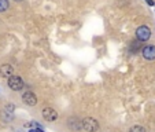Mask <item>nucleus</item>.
<instances>
[{
  "label": "nucleus",
  "mask_w": 155,
  "mask_h": 132,
  "mask_svg": "<svg viewBox=\"0 0 155 132\" xmlns=\"http://www.w3.org/2000/svg\"><path fill=\"white\" fill-rule=\"evenodd\" d=\"M82 128L88 132H96L99 129V123L92 117H87L82 120Z\"/></svg>",
  "instance_id": "nucleus-1"
},
{
  "label": "nucleus",
  "mask_w": 155,
  "mask_h": 132,
  "mask_svg": "<svg viewBox=\"0 0 155 132\" xmlns=\"http://www.w3.org/2000/svg\"><path fill=\"white\" fill-rule=\"evenodd\" d=\"M8 87L11 88L12 91H21L24 88V81L18 76H11L8 77Z\"/></svg>",
  "instance_id": "nucleus-2"
},
{
  "label": "nucleus",
  "mask_w": 155,
  "mask_h": 132,
  "mask_svg": "<svg viewBox=\"0 0 155 132\" xmlns=\"http://www.w3.org/2000/svg\"><path fill=\"white\" fill-rule=\"evenodd\" d=\"M136 37L141 41H147L150 37H151V30H150V28L146 26V25L139 26L137 30H136Z\"/></svg>",
  "instance_id": "nucleus-3"
},
{
  "label": "nucleus",
  "mask_w": 155,
  "mask_h": 132,
  "mask_svg": "<svg viewBox=\"0 0 155 132\" xmlns=\"http://www.w3.org/2000/svg\"><path fill=\"white\" fill-rule=\"evenodd\" d=\"M43 117H44V120L52 123V121H55L56 118H58V113H56V110L52 107H45L43 110Z\"/></svg>",
  "instance_id": "nucleus-4"
},
{
  "label": "nucleus",
  "mask_w": 155,
  "mask_h": 132,
  "mask_svg": "<svg viewBox=\"0 0 155 132\" xmlns=\"http://www.w3.org/2000/svg\"><path fill=\"white\" fill-rule=\"evenodd\" d=\"M141 54H143V56L147 61H154L155 59V47L154 46H146V47L141 50Z\"/></svg>",
  "instance_id": "nucleus-5"
},
{
  "label": "nucleus",
  "mask_w": 155,
  "mask_h": 132,
  "mask_svg": "<svg viewBox=\"0 0 155 132\" xmlns=\"http://www.w3.org/2000/svg\"><path fill=\"white\" fill-rule=\"evenodd\" d=\"M22 99H24V102L26 103V105H29V106H35L36 103H37V96H36L32 91L25 92V94L22 95Z\"/></svg>",
  "instance_id": "nucleus-6"
},
{
  "label": "nucleus",
  "mask_w": 155,
  "mask_h": 132,
  "mask_svg": "<svg viewBox=\"0 0 155 132\" xmlns=\"http://www.w3.org/2000/svg\"><path fill=\"white\" fill-rule=\"evenodd\" d=\"M12 73H14V68H12L11 65L4 63L0 66V76L2 77H7L8 79V77L12 76Z\"/></svg>",
  "instance_id": "nucleus-7"
},
{
  "label": "nucleus",
  "mask_w": 155,
  "mask_h": 132,
  "mask_svg": "<svg viewBox=\"0 0 155 132\" xmlns=\"http://www.w3.org/2000/svg\"><path fill=\"white\" fill-rule=\"evenodd\" d=\"M129 50H130L132 54L139 52L140 50H143V41L139 40V39H137L136 41H132V43H130V47H129Z\"/></svg>",
  "instance_id": "nucleus-8"
},
{
  "label": "nucleus",
  "mask_w": 155,
  "mask_h": 132,
  "mask_svg": "<svg viewBox=\"0 0 155 132\" xmlns=\"http://www.w3.org/2000/svg\"><path fill=\"white\" fill-rule=\"evenodd\" d=\"M69 127H70L71 129H74V131L81 129L82 128V121H80L78 118H70V121H69Z\"/></svg>",
  "instance_id": "nucleus-9"
},
{
  "label": "nucleus",
  "mask_w": 155,
  "mask_h": 132,
  "mask_svg": "<svg viewBox=\"0 0 155 132\" xmlns=\"http://www.w3.org/2000/svg\"><path fill=\"white\" fill-rule=\"evenodd\" d=\"M8 6H10L8 0H0V12H4L8 8Z\"/></svg>",
  "instance_id": "nucleus-10"
},
{
  "label": "nucleus",
  "mask_w": 155,
  "mask_h": 132,
  "mask_svg": "<svg viewBox=\"0 0 155 132\" xmlns=\"http://www.w3.org/2000/svg\"><path fill=\"white\" fill-rule=\"evenodd\" d=\"M129 132H146V129L140 125H135V127H132V128L129 129Z\"/></svg>",
  "instance_id": "nucleus-11"
},
{
  "label": "nucleus",
  "mask_w": 155,
  "mask_h": 132,
  "mask_svg": "<svg viewBox=\"0 0 155 132\" xmlns=\"http://www.w3.org/2000/svg\"><path fill=\"white\" fill-rule=\"evenodd\" d=\"M14 109H15V106H14V105H7L4 110H6L7 113H12V112H14Z\"/></svg>",
  "instance_id": "nucleus-12"
},
{
  "label": "nucleus",
  "mask_w": 155,
  "mask_h": 132,
  "mask_svg": "<svg viewBox=\"0 0 155 132\" xmlns=\"http://www.w3.org/2000/svg\"><path fill=\"white\" fill-rule=\"evenodd\" d=\"M29 132H44V131H41V129L37 127V128H33V129H30Z\"/></svg>",
  "instance_id": "nucleus-13"
},
{
  "label": "nucleus",
  "mask_w": 155,
  "mask_h": 132,
  "mask_svg": "<svg viewBox=\"0 0 155 132\" xmlns=\"http://www.w3.org/2000/svg\"><path fill=\"white\" fill-rule=\"evenodd\" d=\"M14 2H22V0H14Z\"/></svg>",
  "instance_id": "nucleus-14"
}]
</instances>
